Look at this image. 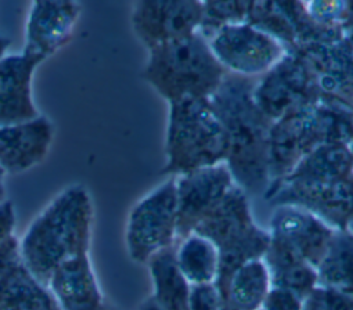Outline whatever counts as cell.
Listing matches in <instances>:
<instances>
[{
  "instance_id": "cell-1",
  "label": "cell",
  "mask_w": 353,
  "mask_h": 310,
  "mask_svg": "<svg viewBox=\"0 0 353 310\" xmlns=\"http://www.w3.org/2000/svg\"><path fill=\"white\" fill-rule=\"evenodd\" d=\"M93 220L88 190L79 185L67 187L34 219L20 240L24 265L48 287L57 267L89 254Z\"/></svg>"
},
{
  "instance_id": "cell-2",
  "label": "cell",
  "mask_w": 353,
  "mask_h": 310,
  "mask_svg": "<svg viewBox=\"0 0 353 310\" xmlns=\"http://www.w3.org/2000/svg\"><path fill=\"white\" fill-rule=\"evenodd\" d=\"M229 152L228 130L208 99H183L170 103L166 171L183 175L223 164Z\"/></svg>"
},
{
  "instance_id": "cell-3",
  "label": "cell",
  "mask_w": 353,
  "mask_h": 310,
  "mask_svg": "<svg viewBox=\"0 0 353 310\" xmlns=\"http://www.w3.org/2000/svg\"><path fill=\"white\" fill-rule=\"evenodd\" d=\"M225 70L199 32L150 49L144 78L169 103L208 99L223 82Z\"/></svg>"
},
{
  "instance_id": "cell-4",
  "label": "cell",
  "mask_w": 353,
  "mask_h": 310,
  "mask_svg": "<svg viewBox=\"0 0 353 310\" xmlns=\"http://www.w3.org/2000/svg\"><path fill=\"white\" fill-rule=\"evenodd\" d=\"M194 231L218 247L219 276L223 278L245 262L263 258L270 244V233L256 226L244 193L236 187L201 220Z\"/></svg>"
},
{
  "instance_id": "cell-5",
  "label": "cell",
  "mask_w": 353,
  "mask_h": 310,
  "mask_svg": "<svg viewBox=\"0 0 353 310\" xmlns=\"http://www.w3.org/2000/svg\"><path fill=\"white\" fill-rule=\"evenodd\" d=\"M125 242L130 259L145 265L154 255L178 242V192L174 179L163 182L136 203L128 216Z\"/></svg>"
},
{
  "instance_id": "cell-6",
  "label": "cell",
  "mask_w": 353,
  "mask_h": 310,
  "mask_svg": "<svg viewBox=\"0 0 353 310\" xmlns=\"http://www.w3.org/2000/svg\"><path fill=\"white\" fill-rule=\"evenodd\" d=\"M207 43L223 70L244 78L270 71L284 54L283 45L272 34L241 21L215 30Z\"/></svg>"
},
{
  "instance_id": "cell-7",
  "label": "cell",
  "mask_w": 353,
  "mask_h": 310,
  "mask_svg": "<svg viewBox=\"0 0 353 310\" xmlns=\"http://www.w3.org/2000/svg\"><path fill=\"white\" fill-rule=\"evenodd\" d=\"M178 192V238L193 233L234 187L232 169L225 164L205 167L181 175Z\"/></svg>"
},
{
  "instance_id": "cell-8",
  "label": "cell",
  "mask_w": 353,
  "mask_h": 310,
  "mask_svg": "<svg viewBox=\"0 0 353 310\" xmlns=\"http://www.w3.org/2000/svg\"><path fill=\"white\" fill-rule=\"evenodd\" d=\"M204 5L194 2H140L132 21L148 49L197 34L203 25Z\"/></svg>"
},
{
  "instance_id": "cell-9",
  "label": "cell",
  "mask_w": 353,
  "mask_h": 310,
  "mask_svg": "<svg viewBox=\"0 0 353 310\" xmlns=\"http://www.w3.org/2000/svg\"><path fill=\"white\" fill-rule=\"evenodd\" d=\"M81 5L75 2H34L31 3L23 54L39 64L64 48L74 35Z\"/></svg>"
},
{
  "instance_id": "cell-10",
  "label": "cell",
  "mask_w": 353,
  "mask_h": 310,
  "mask_svg": "<svg viewBox=\"0 0 353 310\" xmlns=\"http://www.w3.org/2000/svg\"><path fill=\"white\" fill-rule=\"evenodd\" d=\"M270 237L317 266L335 233L314 214L295 205L280 207L270 220Z\"/></svg>"
},
{
  "instance_id": "cell-11",
  "label": "cell",
  "mask_w": 353,
  "mask_h": 310,
  "mask_svg": "<svg viewBox=\"0 0 353 310\" xmlns=\"http://www.w3.org/2000/svg\"><path fill=\"white\" fill-rule=\"evenodd\" d=\"M53 125L38 118L9 126H0V171L5 175L24 174L39 165L50 149Z\"/></svg>"
},
{
  "instance_id": "cell-12",
  "label": "cell",
  "mask_w": 353,
  "mask_h": 310,
  "mask_svg": "<svg viewBox=\"0 0 353 310\" xmlns=\"http://www.w3.org/2000/svg\"><path fill=\"white\" fill-rule=\"evenodd\" d=\"M38 65L37 60L23 53L0 59V126L39 116L32 96V78Z\"/></svg>"
},
{
  "instance_id": "cell-13",
  "label": "cell",
  "mask_w": 353,
  "mask_h": 310,
  "mask_svg": "<svg viewBox=\"0 0 353 310\" xmlns=\"http://www.w3.org/2000/svg\"><path fill=\"white\" fill-rule=\"evenodd\" d=\"M48 288L60 310H100L105 306L89 254L75 256L57 267Z\"/></svg>"
},
{
  "instance_id": "cell-14",
  "label": "cell",
  "mask_w": 353,
  "mask_h": 310,
  "mask_svg": "<svg viewBox=\"0 0 353 310\" xmlns=\"http://www.w3.org/2000/svg\"><path fill=\"white\" fill-rule=\"evenodd\" d=\"M0 310H60L50 289L24 265L0 277Z\"/></svg>"
},
{
  "instance_id": "cell-15",
  "label": "cell",
  "mask_w": 353,
  "mask_h": 310,
  "mask_svg": "<svg viewBox=\"0 0 353 310\" xmlns=\"http://www.w3.org/2000/svg\"><path fill=\"white\" fill-rule=\"evenodd\" d=\"M263 259L270 273L272 285L274 287L287 288L305 299L317 285L316 267L272 237Z\"/></svg>"
},
{
  "instance_id": "cell-16",
  "label": "cell",
  "mask_w": 353,
  "mask_h": 310,
  "mask_svg": "<svg viewBox=\"0 0 353 310\" xmlns=\"http://www.w3.org/2000/svg\"><path fill=\"white\" fill-rule=\"evenodd\" d=\"M152 280L151 298L162 310H189L192 285L181 273L174 256V245L154 255L147 262Z\"/></svg>"
},
{
  "instance_id": "cell-17",
  "label": "cell",
  "mask_w": 353,
  "mask_h": 310,
  "mask_svg": "<svg viewBox=\"0 0 353 310\" xmlns=\"http://www.w3.org/2000/svg\"><path fill=\"white\" fill-rule=\"evenodd\" d=\"M176 263L190 285L215 284L219 276L218 247L207 237L193 231L174 244Z\"/></svg>"
},
{
  "instance_id": "cell-18",
  "label": "cell",
  "mask_w": 353,
  "mask_h": 310,
  "mask_svg": "<svg viewBox=\"0 0 353 310\" xmlns=\"http://www.w3.org/2000/svg\"><path fill=\"white\" fill-rule=\"evenodd\" d=\"M317 285L353 298V231L335 230L316 266Z\"/></svg>"
},
{
  "instance_id": "cell-19",
  "label": "cell",
  "mask_w": 353,
  "mask_h": 310,
  "mask_svg": "<svg viewBox=\"0 0 353 310\" xmlns=\"http://www.w3.org/2000/svg\"><path fill=\"white\" fill-rule=\"evenodd\" d=\"M302 310H353V298L316 285L305 298Z\"/></svg>"
},
{
  "instance_id": "cell-20",
  "label": "cell",
  "mask_w": 353,
  "mask_h": 310,
  "mask_svg": "<svg viewBox=\"0 0 353 310\" xmlns=\"http://www.w3.org/2000/svg\"><path fill=\"white\" fill-rule=\"evenodd\" d=\"M189 310H222V295L216 284L192 285Z\"/></svg>"
},
{
  "instance_id": "cell-21",
  "label": "cell",
  "mask_w": 353,
  "mask_h": 310,
  "mask_svg": "<svg viewBox=\"0 0 353 310\" xmlns=\"http://www.w3.org/2000/svg\"><path fill=\"white\" fill-rule=\"evenodd\" d=\"M303 300V298L287 288L272 285L262 310H302Z\"/></svg>"
},
{
  "instance_id": "cell-22",
  "label": "cell",
  "mask_w": 353,
  "mask_h": 310,
  "mask_svg": "<svg viewBox=\"0 0 353 310\" xmlns=\"http://www.w3.org/2000/svg\"><path fill=\"white\" fill-rule=\"evenodd\" d=\"M23 262L20 240L16 234L0 242V277Z\"/></svg>"
},
{
  "instance_id": "cell-23",
  "label": "cell",
  "mask_w": 353,
  "mask_h": 310,
  "mask_svg": "<svg viewBox=\"0 0 353 310\" xmlns=\"http://www.w3.org/2000/svg\"><path fill=\"white\" fill-rule=\"evenodd\" d=\"M16 209L12 201L6 200L0 204V242L14 234Z\"/></svg>"
},
{
  "instance_id": "cell-24",
  "label": "cell",
  "mask_w": 353,
  "mask_h": 310,
  "mask_svg": "<svg viewBox=\"0 0 353 310\" xmlns=\"http://www.w3.org/2000/svg\"><path fill=\"white\" fill-rule=\"evenodd\" d=\"M137 310H162L158 304H157V302L150 296V298H147L140 306H139V309Z\"/></svg>"
},
{
  "instance_id": "cell-25",
  "label": "cell",
  "mask_w": 353,
  "mask_h": 310,
  "mask_svg": "<svg viewBox=\"0 0 353 310\" xmlns=\"http://www.w3.org/2000/svg\"><path fill=\"white\" fill-rule=\"evenodd\" d=\"M9 46H10V39L0 37V59H3L6 56Z\"/></svg>"
},
{
  "instance_id": "cell-26",
  "label": "cell",
  "mask_w": 353,
  "mask_h": 310,
  "mask_svg": "<svg viewBox=\"0 0 353 310\" xmlns=\"http://www.w3.org/2000/svg\"><path fill=\"white\" fill-rule=\"evenodd\" d=\"M5 176H0V204L3 201H6V187H5V182H3Z\"/></svg>"
},
{
  "instance_id": "cell-27",
  "label": "cell",
  "mask_w": 353,
  "mask_h": 310,
  "mask_svg": "<svg viewBox=\"0 0 353 310\" xmlns=\"http://www.w3.org/2000/svg\"><path fill=\"white\" fill-rule=\"evenodd\" d=\"M100 310H112V309H111V307H108V306H107V304H105V306H104V307H103V309H100Z\"/></svg>"
},
{
  "instance_id": "cell-28",
  "label": "cell",
  "mask_w": 353,
  "mask_h": 310,
  "mask_svg": "<svg viewBox=\"0 0 353 310\" xmlns=\"http://www.w3.org/2000/svg\"><path fill=\"white\" fill-rule=\"evenodd\" d=\"M0 176H5V174L2 171H0Z\"/></svg>"
}]
</instances>
